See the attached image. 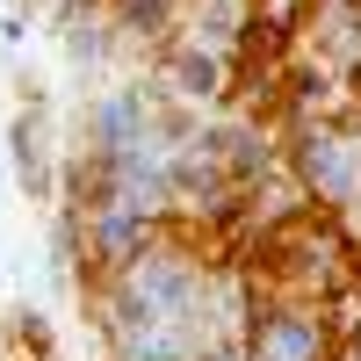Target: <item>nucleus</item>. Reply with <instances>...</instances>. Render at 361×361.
<instances>
[]
</instances>
